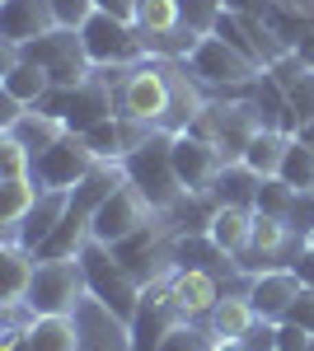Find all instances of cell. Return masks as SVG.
<instances>
[{"instance_id":"6da1fadb","label":"cell","mask_w":314,"mask_h":351,"mask_svg":"<svg viewBox=\"0 0 314 351\" xmlns=\"http://www.w3.org/2000/svg\"><path fill=\"white\" fill-rule=\"evenodd\" d=\"M183 66L207 84V94H216V99H254V89H258V80H262L258 61H249L244 52H235V47H230L225 38H216V33L197 43V52L188 56Z\"/></svg>"},{"instance_id":"7a4b0ae2","label":"cell","mask_w":314,"mask_h":351,"mask_svg":"<svg viewBox=\"0 0 314 351\" xmlns=\"http://www.w3.org/2000/svg\"><path fill=\"white\" fill-rule=\"evenodd\" d=\"M122 173H127V183L155 211H169L179 197H183V178H179V169H174V136L169 132H155L141 150H131L127 160H122Z\"/></svg>"},{"instance_id":"3957f363","label":"cell","mask_w":314,"mask_h":351,"mask_svg":"<svg viewBox=\"0 0 314 351\" xmlns=\"http://www.w3.org/2000/svg\"><path fill=\"white\" fill-rule=\"evenodd\" d=\"M80 267H85V281H89V300H99L108 314H117L122 324H127L131 314H136V304H141V281L122 267V258L108 248V243L89 239L80 248Z\"/></svg>"},{"instance_id":"277c9868","label":"cell","mask_w":314,"mask_h":351,"mask_svg":"<svg viewBox=\"0 0 314 351\" xmlns=\"http://www.w3.org/2000/svg\"><path fill=\"white\" fill-rule=\"evenodd\" d=\"M262 127H267V122H262V112H258L254 99H216V104H207V112L197 117L192 132L202 136V141H211L225 164H239L244 150H249V141H254Z\"/></svg>"},{"instance_id":"5b68a950","label":"cell","mask_w":314,"mask_h":351,"mask_svg":"<svg viewBox=\"0 0 314 351\" xmlns=\"http://www.w3.org/2000/svg\"><path fill=\"white\" fill-rule=\"evenodd\" d=\"M24 61H33L38 71H47V80L52 89H76L94 75V61L85 52V38H80V28H52L47 38H33L19 47Z\"/></svg>"},{"instance_id":"8992f818","label":"cell","mask_w":314,"mask_h":351,"mask_svg":"<svg viewBox=\"0 0 314 351\" xmlns=\"http://www.w3.org/2000/svg\"><path fill=\"white\" fill-rule=\"evenodd\" d=\"M24 300L33 304L38 319L43 314H76L89 300V281H85L80 258H38V271H33V286Z\"/></svg>"},{"instance_id":"52a82bcc","label":"cell","mask_w":314,"mask_h":351,"mask_svg":"<svg viewBox=\"0 0 314 351\" xmlns=\"http://www.w3.org/2000/svg\"><path fill=\"white\" fill-rule=\"evenodd\" d=\"M80 38H85V52L94 66H131V61H146V38L131 19H117V14H104L94 10L85 24H80Z\"/></svg>"},{"instance_id":"ba28073f","label":"cell","mask_w":314,"mask_h":351,"mask_svg":"<svg viewBox=\"0 0 314 351\" xmlns=\"http://www.w3.org/2000/svg\"><path fill=\"white\" fill-rule=\"evenodd\" d=\"M164 108H169V61L146 56V61L131 66V75L117 89V112H127L146 127H159Z\"/></svg>"},{"instance_id":"9c48e42d","label":"cell","mask_w":314,"mask_h":351,"mask_svg":"<svg viewBox=\"0 0 314 351\" xmlns=\"http://www.w3.org/2000/svg\"><path fill=\"white\" fill-rule=\"evenodd\" d=\"M38 108L52 112V117H61L71 132L85 136L89 127H99L104 117H113V112H117V99H113V89H108L99 75H89V80L76 84V89H52Z\"/></svg>"},{"instance_id":"30bf717a","label":"cell","mask_w":314,"mask_h":351,"mask_svg":"<svg viewBox=\"0 0 314 351\" xmlns=\"http://www.w3.org/2000/svg\"><path fill=\"white\" fill-rule=\"evenodd\" d=\"M94 169H99V155L89 150V141H85L80 132H66L52 150L33 155V178H38V188L71 192V188H80Z\"/></svg>"},{"instance_id":"8fae6325","label":"cell","mask_w":314,"mask_h":351,"mask_svg":"<svg viewBox=\"0 0 314 351\" xmlns=\"http://www.w3.org/2000/svg\"><path fill=\"white\" fill-rule=\"evenodd\" d=\"M179 324H183V309H179V300L169 295V281L146 286V291H141V304H136V314L127 319L131 351H159V342H164Z\"/></svg>"},{"instance_id":"7c38bea8","label":"cell","mask_w":314,"mask_h":351,"mask_svg":"<svg viewBox=\"0 0 314 351\" xmlns=\"http://www.w3.org/2000/svg\"><path fill=\"white\" fill-rule=\"evenodd\" d=\"M155 220V206L141 197V192L131 188V183H122V188L108 197L104 206H99V216H94V230H89V239H99V243H122L131 239L136 230H146Z\"/></svg>"},{"instance_id":"4fadbf2b","label":"cell","mask_w":314,"mask_h":351,"mask_svg":"<svg viewBox=\"0 0 314 351\" xmlns=\"http://www.w3.org/2000/svg\"><path fill=\"white\" fill-rule=\"evenodd\" d=\"M169 295L179 300L183 319L207 324L211 309H216L221 295H225V281H221L216 271H202V267H174V271H169Z\"/></svg>"},{"instance_id":"5bb4252c","label":"cell","mask_w":314,"mask_h":351,"mask_svg":"<svg viewBox=\"0 0 314 351\" xmlns=\"http://www.w3.org/2000/svg\"><path fill=\"white\" fill-rule=\"evenodd\" d=\"M155 132H159V127H146V122H136V117H127V112H113V117L99 122V127H89L85 141H89V150H94L99 160L122 164L131 150H141Z\"/></svg>"},{"instance_id":"9a60e30c","label":"cell","mask_w":314,"mask_h":351,"mask_svg":"<svg viewBox=\"0 0 314 351\" xmlns=\"http://www.w3.org/2000/svg\"><path fill=\"white\" fill-rule=\"evenodd\" d=\"M61 28L52 0H0V43H33Z\"/></svg>"},{"instance_id":"2e32d148","label":"cell","mask_w":314,"mask_h":351,"mask_svg":"<svg viewBox=\"0 0 314 351\" xmlns=\"http://www.w3.org/2000/svg\"><path fill=\"white\" fill-rule=\"evenodd\" d=\"M300 291H305V281L295 276V267H272V271L249 276V304H254L258 319H272V324L287 319V309L295 304Z\"/></svg>"},{"instance_id":"e0dca14e","label":"cell","mask_w":314,"mask_h":351,"mask_svg":"<svg viewBox=\"0 0 314 351\" xmlns=\"http://www.w3.org/2000/svg\"><path fill=\"white\" fill-rule=\"evenodd\" d=\"M174 169H179V178H183L188 192H207L211 183H216V173L225 169V160H221V150H216L211 141H202L197 132H179L174 136Z\"/></svg>"},{"instance_id":"ac0fdd59","label":"cell","mask_w":314,"mask_h":351,"mask_svg":"<svg viewBox=\"0 0 314 351\" xmlns=\"http://www.w3.org/2000/svg\"><path fill=\"white\" fill-rule=\"evenodd\" d=\"M66 202H71V192L61 188H43V197H38V206L28 211L14 230H5V243H19V248H28V253H38L43 243L52 239V230L61 225V216H66Z\"/></svg>"},{"instance_id":"d6986e66","label":"cell","mask_w":314,"mask_h":351,"mask_svg":"<svg viewBox=\"0 0 314 351\" xmlns=\"http://www.w3.org/2000/svg\"><path fill=\"white\" fill-rule=\"evenodd\" d=\"M258 188L262 178L249 169V164H225L216 173V183L207 188V197L216 206H239V211H258Z\"/></svg>"},{"instance_id":"ffe728a7","label":"cell","mask_w":314,"mask_h":351,"mask_svg":"<svg viewBox=\"0 0 314 351\" xmlns=\"http://www.w3.org/2000/svg\"><path fill=\"white\" fill-rule=\"evenodd\" d=\"M207 234L216 239V248H225L230 258H244V248L254 239V211H239V206H216Z\"/></svg>"},{"instance_id":"44dd1931","label":"cell","mask_w":314,"mask_h":351,"mask_svg":"<svg viewBox=\"0 0 314 351\" xmlns=\"http://www.w3.org/2000/svg\"><path fill=\"white\" fill-rule=\"evenodd\" d=\"M5 132L14 136V141H24L33 155H43V150H52L71 127H66L61 117H52V112H43V108H24V117H19L14 127H5Z\"/></svg>"},{"instance_id":"7402d4cb","label":"cell","mask_w":314,"mask_h":351,"mask_svg":"<svg viewBox=\"0 0 314 351\" xmlns=\"http://www.w3.org/2000/svg\"><path fill=\"white\" fill-rule=\"evenodd\" d=\"M33 351H80V319L76 314H43L28 328Z\"/></svg>"},{"instance_id":"603a6c76","label":"cell","mask_w":314,"mask_h":351,"mask_svg":"<svg viewBox=\"0 0 314 351\" xmlns=\"http://www.w3.org/2000/svg\"><path fill=\"white\" fill-rule=\"evenodd\" d=\"M287 145H291V132H277V127H262L254 141H249V150H244V160L258 178H277L282 173V160H287Z\"/></svg>"},{"instance_id":"cb8c5ba5","label":"cell","mask_w":314,"mask_h":351,"mask_svg":"<svg viewBox=\"0 0 314 351\" xmlns=\"http://www.w3.org/2000/svg\"><path fill=\"white\" fill-rule=\"evenodd\" d=\"M0 89H5V94H14V99L28 104V108H38V104L52 94V80H47V71H38L33 61L19 56L10 71H0Z\"/></svg>"},{"instance_id":"d4e9b609","label":"cell","mask_w":314,"mask_h":351,"mask_svg":"<svg viewBox=\"0 0 314 351\" xmlns=\"http://www.w3.org/2000/svg\"><path fill=\"white\" fill-rule=\"evenodd\" d=\"M258 324V314H254V304H249V295H221V304L211 309L207 328L221 337V342H230V337H244L249 328Z\"/></svg>"},{"instance_id":"484cf974","label":"cell","mask_w":314,"mask_h":351,"mask_svg":"<svg viewBox=\"0 0 314 351\" xmlns=\"http://www.w3.org/2000/svg\"><path fill=\"white\" fill-rule=\"evenodd\" d=\"M38 197H43L38 178H0V225L14 230V225L38 206Z\"/></svg>"},{"instance_id":"4316f807","label":"cell","mask_w":314,"mask_h":351,"mask_svg":"<svg viewBox=\"0 0 314 351\" xmlns=\"http://www.w3.org/2000/svg\"><path fill=\"white\" fill-rule=\"evenodd\" d=\"M0 263H5V300H0V304L24 300L28 286H33V271H38V258H33L28 248H19V243H5Z\"/></svg>"},{"instance_id":"83f0119b","label":"cell","mask_w":314,"mask_h":351,"mask_svg":"<svg viewBox=\"0 0 314 351\" xmlns=\"http://www.w3.org/2000/svg\"><path fill=\"white\" fill-rule=\"evenodd\" d=\"M136 28H141L146 38L183 28V10H179V0H136Z\"/></svg>"},{"instance_id":"f1b7e54d","label":"cell","mask_w":314,"mask_h":351,"mask_svg":"<svg viewBox=\"0 0 314 351\" xmlns=\"http://www.w3.org/2000/svg\"><path fill=\"white\" fill-rule=\"evenodd\" d=\"M277 178H287L295 192H314V145H305L300 136H291L287 160H282V173Z\"/></svg>"},{"instance_id":"f546056e","label":"cell","mask_w":314,"mask_h":351,"mask_svg":"<svg viewBox=\"0 0 314 351\" xmlns=\"http://www.w3.org/2000/svg\"><path fill=\"white\" fill-rule=\"evenodd\" d=\"M216 332H211L207 324H192V319H183V324L174 328L164 342H159V351H216Z\"/></svg>"},{"instance_id":"4dcf8cb0","label":"cell","mask_w":314,"mask_h":351,"mask_svg":"<svg viewBox=\"0 0 314 351\" xmlns=\"http://www.w3.org/2000/svg\"><path fill=\"white\" fill-rule=\"evenodd\" d=\"M179 10H183V28H192L197 38H211L225 14V0H179Z\"/></svg>"},{"instance_id":"1f68e13d","label":"cell","mask_w":314,"mask_h":351,"mask_svg":"<svg viewBox=\"0 0 314 351\" xmlns=\"http://www.w3.org/2000/svg\"><path fill=\"white\" fill-rule=\"evenodd\" d=\"M0 178H33V150L10 132H0Z\"/></svg>"},{"instance_id":"d6a6232c","label":"cell","mask_w":314,"mask_h":351,"mask_svg":"<svg viewBox=\"0 0 314 351\" xmlns=\"http://www.w3.org/2000/svg\"><path fill=\"white\" fill-rule=\"evenodd\" d=\"M291 206H295V188H291L287 178H262V188H258V211L287 220Z\"/></svg>"},{"instance_id":"836d02e7","label":"cell","mask_w":314,"mask_h":351,"mask_svg":"<svg viewBox=\"0 0 314 351\" xmlns=\"http://www.w3.org/2000/svg\"><path fill=\"white\" fill-rule=\"evenodd\" d=\"M56 19H61V28H80L89 14H94V0H52Z\"/></svg>"},{"instance_id":"e575fe53","label":"cell","mask_w":314,"mask_h":351,"mask_svg":"<svg viewBox=\"0 0 314 351\" xmlns=\"http://www.w3.org/2000/svg\"><path fill=\"white\" fill-rule=\"evenodd\" d=\"M239 342H244L249 351H277V324H272V319H258Z\"/></svg>"},{"instance_id":"d590c367","label":"cell","mask_w":314,"mask_h":351,"mask_svg":"<svg viewBox=\"0 0 314 351\" xmlns=\"http://www.w3.org/2000/svg\"><path fill=\"white\" fill-rule=\"evenodd\" d=\"M310 342H314V332H305L300 324H291V319L277 324V351H305Z\"/></svg>"},{"instance_id":"8d00e7d4","label":"cell","mask_w":314,"mask_h":351,"mask_svg":"<svg viewBox=\"0 0 314 351\" xmlns=\"http://www.w3.org/2000/svg\"><path fill=\"white\" fill-rule=\"evenodd\" d=\"M287 319H291V324H300L305 332H314V286H305V291L295 295V304L287 309Z\"/></svg>"},{"instance_id":"74e56055","label":"cell","mask_w":314,"mask_h":351,"mask_svg":"<svg viewBox=\"0 0 314 351\" xmlns=\"http://www.w3.org/2000/svg\"><path fill=\"white\" fill-rule=\"evenodd\" d=\"M230 14H249V19H267L277 10V0H225Z\"/></svg>"},{"instance_id":"f35d334b","label":"cell","mask_w":314,"mask_h":351,"mask_svg":"<svg viewBox=\"0 0 314 351\" xmlns=\"http://www.w3.org/2000/svg\"><path fill=\"white\" fill-rule=\"evenodd\" d=\"M94 10H104V14H117V19H131V24H136V0H94Z\"/></svg>"},{"instance_id":"ab89813d","label":"cell","mask_w":314,"mask_h":351,"mask_svg":"<svg viewBox=\"0 0 314 351\" xmlns=\"http://www.w3.org/2000/svg\"><path fill=\"white\" fill-rule=\"evenodd\" d=\"M291 267H295V276H300V281H305V286H314V248H310V243H305V248H300V258H295V263H291Z\"/></svg>"},{"instance_id":"60d3db41","label":"cell","mask_w":314,"mask_h":351,"mask_svg":"<svg viewBox=\"0 0 314 351\" xmlns=\"http://www.w3.org/2000/svg\"><path fill=\"white\" fill-rule=\"evenodd\" d=\"M277 5H287L295 14H314V0H277Z\"/></svg>"},{"instance_id":"b9f144b4","label":"cell","mask_w":314,"mask_h":351,"mask_svg":"<svg viewBox=\"0 0 314 351\" xmlns=\"http://www.w3.org/2000/svg\"><path fill=\"white\" fill-rule=\"evenodd\" d=\"M0 351H33V347H28V332H24V337H14V342H0Z\"/></svg>"},{"instance_id":"7bdbcfd3","label":"cell","mask_w":314,"mask_h":351,"mask_svg":"<svg viewBox=\"0 0 314 351\" xmlns=\"http://www.w3.org/2000/svg\"><path fill=\"white\" fill-rule=\"evenodd\" d=\"M216 351H249V347H244L239 337H230V342H216Z\"/></svg>"},{"instance_id":"ee69618b","label":"cell","mask_w":314,"mask_h":351,"mask_svg":"<svg viewBox=\"0 0 314 351\" xmlns=\"http://www.w3.org/2000/svg\"><path fill=\"white\" fill-rule=\"evenodd\" d=\"M305 243H310V248H314V234H310V239H305Z\"/></svg>"},{"instance_id":"f6af8a7d","label":"cell","mask_w":314,"mask_h":351,"mask_svg":"<svg viewBox=\"0 0 314 351\" xmlns=\"http://www.w3.org/2000/svg\"><path fill=\"white\" fill-rule=\"evenodd\" d=\"M305 351H314V342H310V347H305Z\"/></svg>"}]
</instances>
